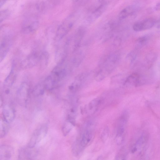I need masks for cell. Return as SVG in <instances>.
I'll use <instances>...</instances> for the list:
<instances>
[{
  "mask_svg": "<svg viewBox=\"0 0 160 160\" xmlns=\"http://www.w3.org/2000/svg\"><path fill=\"white\" fill-rule=\"evenodd\" d=\"M2 114L3 119L8 122L10 123L15 118V110L11 105L6 104L3 106Z\"/></svg>",
  "mask_w": 160,
  "mask_h": 160,
  "instance_id": "obj_11",
  "label": "cell"
},
{
  "mask_svg": "<svg viewBox=\"0 0 160 160\" xmlns=\"http://www.w3.org/2000/svg\"><path fill=\"white\" fill-rule=\"evenodd\" d=\"M155 8L156 10H160V3H158L156 5Z\"/></svg>",
  "mask_w": 160,
  "mask_h": 160,
  "instance_id": "obj_21",
  "label": "cell"
},
{
  "mask_svg": "<svg viewBox=\"0 0 160 160\" xmlns=\"http://www.w3.org/2000/svg\"><path fill=\"white\" fill-rule=\"evenodd\" d=\"M155 21L153 18H148L135 23L133 26V29L140 31L149 29L154 25Z\"/></svg>",
  "mask_w": 160,
  "mask_h": 160,
  "instance_id": "obj_9",
  "label": "cell"
},
{
  "mask_svg": "<svg viewBox=\"0 0 160 160\" xmlns=\"http://www.w3.org/2000/svg\"><path fill=\"white\" fill-rule=\"evenodd\" d=\"M9 122L3 118H1L0 121V137L3 138L8 132L10 128Z\"/></svg>",
  "mask_w": 160,
  "mask_h": 160,
  "instance_id": "obj_14",
  "label": "cell"
},
{
  "mask_svg": "<svg viewBox=\"0 0 160 160\" xmlns=\"http://www.w3.org/2000/svg\"><path fill=\"white\" fill-rule=\"evenodd\" d=\"M125 119L123 116H122L120 119L119 125L117 130V133L116 137V141L117 144L120 145L122 142L123 136L124 133V124Z\"/></svg>",
  "mask_w": 160,
  "mask_h": 160,
  "instance_id": "obj_13",
  "label": "cell"
},
{
  "mask_svg": "<svg viewBox=\"0 0 160 160\" xmlns=\"http://www.w3.org/2000/svg\"><path fill=\"white\" fill-rule=\"evenodd\" d=\"M80 0H72V1L73 2H77L79 1Z\"/></svg>",
  "mask_w": 160,
  "mask_h": 160,
  "instance_id": "obj_22",
  "label": "cell"
},
{
  "mask_svg": "<svg viewBox=\"0 0 160 160\" xmlns=\"http://www.w3.org/2000/svg\"><path fill=\"white\" fill-rule=\"evenodd\" d=\"M106 5L105 4H103L97 7L92 13L90 17L91 20H94L99 17L105 10Z\"/></svg>",
  "mask_w": 160,
  "mask_h": 160,
  "instance_id": "obj_16",
  "label": "cell"
},
{
  "mask_svg": "<svg viewBox=\"0 0 160 160\" xmlns=\"http://www.w3.org/2000/svg\"><path fill=\"white\" fill-rule=\"evenodd\" d=\"M109 134V130L108 127H106L103 129L101 135V138L102 142H105L108 138Z\"/></svg>",
  "mask_w": 160,
  "mask_h": 160,
  "instance_id": "obj_19",
  "label": "cell"
},
{
  "mask_svg": "<svg viewBox=\"0 0 160 160\" xmlns=\"http://www.w3.org/2000/svg\"><path fill=\"white\" fill-rule=\"evenodd\" d=\"M1 39L0 61L1 62L7 54L12 44L11 35L5 33L3 35Z\"/></svg>",
  "mask_w": 160,
  "mask_h": 160,
  "instance_id": "obj_4",
  "label": "cell"
},
{
  "mask_svg": "<svg viewBox=\"0 0 160 160\" xmlns=\"http://www.w3.org/2000/svg\"><path fill=\"white\" fill-rule=\"evenodd\" d=\"M91 125L87 126L86 129L82 135L79 142L83 148L89 145L93 137L94 132Z\"/></svg>",
  "mask_w": 160,
  "mask_h": 160,
  "instance_id": "obj_7",
  "label": "cell"
},
{
  "mask_svg": "<svg viewBox=\"0 0 160 160\" xmlns=\"http://www.w3.org/2000/svg\"><path fill=\"white\" fill-rule=\"evenodd\" d=\"M66 72L64 69L56 68L50 75L47 77L43 83V85L46 89L51 90L57 86L59 82L65 77Z\"/></svg>",
  "mask_w": 160,
  "mask_h": 160,
  "instance_id": "obj_1",
  "label": "cell"
},
{
  "mask_svg": "<svg viewBox=\"0 0 160 160\" xmlns=\"http://www.w3.org/2000/svg\"><path fill=\"white\" fill-rule=\"evenodd\" d=\"M48 130V127L45 124L36 129L32 133L28 146L31 147H34L45 137Z\"/></svg>",
  "mask_w": 160,
  "mask_h": 160,
  "instance_id": "obj_3",
  "label": "cell"
},
{
  "mask_svg": "<svg viewBox=\"0 0 160 160\" xmlns=\"http://www.w3.org/2000/svg\"><path fill=\"white\" fill-rule=\"evenodd\" d=\"M9 13V11L8 10H3L1 11L0 14V23H1L8 17Z\"/></svg>",
  "mask_w": 160,
  "mask_h": 160,
  "instance_id": "obj_20",
  "label": "cell"
},
{
  "mask_svg": "<svg viewBox=\"0 0 160 160\" xmlns=\"http://www.w3.org/2000/svg\"><path fill=\"white\" fill-rule=\"evenodd\" d=\"M100 100L99 99L96 98L91 101L88 104V108L89 110H92L96 108L99 105Z\"/></svg>",
  "mask_w": 160,
  "mask_h": 160,
  "instance_id": "obj_18",
  "label": "cell"
},
{
  "mask_svg": "<svg viewBox=\"0 0 160 160\" xmlns=\"http://www.w3.org/2000/svg\"><path fill=\"white\" fill-rule=\"evenodd\" d=\"M73 20L72 16L67 18L59 25L56 32L55 39L59 41L69 32L73 24Z\"/></svg>",
  "mask_w": 160,
  "mask_h": 160,
  "instance_id": "obj_2",
  "label": "cell"
},
{
  "mask_svg": "<svg viewBox=\"0 0 160 160\" xmlns=\"http://www.w3.org/2000/svg\"><path fill=\"white\" fill-rule=\"evenodd\" d=\"M13 148L8 145H2L0 147V160H9L14 153Z\"/></svg>",
  "mask_w": 160,
  "mask_h": 160,
  "instance_id": "obj_12",
  "label": "cell"
},
{
  "mask_svg": "<svg viewBox=\"0 0 160 160\" xmlns=\"http://www.w3.org/2000/svg\"><path fill=\"white\" fill-rule=\"evenodd\" d=\"M16 73L13 69L5 79L3 86V91L5 95H8L11 92L12 89L16 79Z\"/></svg>",
  "mask_w": 160,
  "mask_h": 160,
  "instance_id": "obj_8",
  "label": "cell"
},
{
  "mask_svg": "<svg viewBox=\"0 0 160 160\" xmlns=\"http://www.w3.org/2000/svg\"><path fill=\"white\" fill-rule=\"evenodd\" d=\"M34 148L28 146L21 148L18 152L19 159L30 160L35 158L37 155V152Z\"/></svg>",
  "mask_w": 160,
  "mask_h": 160,
  "instance_id": "obj_6",
  "label": "cell"
},
{
  "mask_svg": "<svg viewBox=\"0 0 160 160\" xmlns=\"http://www.w3.org/2000/svg\"><path fill=\"white\" fill-rule=\"evenodd\" d=\"M30 94V88L26 82L23 83L20 86L17 92L18 100L22 105L25 104L28 99Z\"/></svg>",
  "mask_w": 160,
  "mask_h": 160,
  "instance_id": "obj_5",
  "label": "cell"
},
{
  "mask_svg": "<svg viewBox=\"0 0 160 160\" xmlns=\"http://www.w3.org/2000/svg\"><path fill=\"white\" fill-rule=\"evenodd\" d=\"M39 22L35 20H29L25 22L22 26V30L25 34H30L35 31L38 28Z\"/></svg>",
  "mask_w": 160,
  "mask_h": 160,
  "instance_id": "obj_10",
  "label": "cell"
},
{
  "mask_svg": "<svg viewBox=\"0 0 160 160\" xmlns=\"http://www.w3.org/2000/svg\"><path fill=\"white\" fill-rule=\"evenodd\" d=\"M75 123V122L67 119L64 123L62 128V132L64 136L67 135L69 133L74 125Z\"/></svg>",
  "mask_w": 160,
  "mask_h": 160,
  "instance_id": "obj_17",
  "label": "cell"
},
{
  "mask_svg": "<svg viewBox=\"0 0 160 160\" xmlns=\"http://www.w3.org/2000/svg\"><path fill=\"white\" fill-rule=\"evenodd\" d=\"M134 7L132 5L128 6L123 9L119 14V18L120 19H123L132 14L134 10Z\"/></svg>",
  "mask_w": 160,
  "mask_h": 160,
  "instance_id": "obj_15",
  "label": "cell"
}]
</instances>
